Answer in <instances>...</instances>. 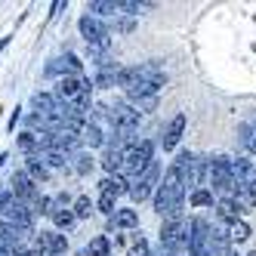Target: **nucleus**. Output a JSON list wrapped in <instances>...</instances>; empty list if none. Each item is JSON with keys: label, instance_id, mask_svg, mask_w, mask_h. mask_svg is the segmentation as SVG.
I'll return each mask as SVG.
<instances>
[{"label": "nucleus", "instance_id": "1", "mask_svg": "<svg viewBox=\"0 0 256 256\" xmlns=\"http://www.w3.org/2000/svg\"><path fill=\"white\" fill-rule=\"evenodd\" d=\"M182 198H186V179L179 176L176 167H170L164 173V182L154 192V210L167 219H182Z\"/></svg>", "mask_w": 256, "mask_h": 256}, {"label": "nucleus", "instance_id": "2", "mask_svg": "<svg viewBox=\"0 0 256 256\" xmlns=\"http://www.w3.org/2000/svg\"><path fill=\"white\" fill-rule=\"evenodd\" d=\"M154 164V145L148 139H142V142H133V145H126L124 148V179H139L145 170H148Z\"/></svg>", "mask_w": 256, "mask_h": 256}, {"label": "nucleus", "instance_id": "3", "mask_svg": "<svg viewBox=\"0 0 256 256\" xmlns=\"http://www.w3.org/2000/svg\"><path fill=\"white\" fill-rule=\"evenodd\" d=\"M232 164H234V194L232 198L238 204L256 207V167L247 158H238Z\"/></svg>", "mask_w": 256, "mask_h": 256}, {"label": "nucleus", "instance_id": "4", "mask_svg": "<svg viewBox=\"0 0 256 256\" xmlns=\"http://www.w3.org/2000/svg\"><path fill=\"white\" fill-rule=\"evenodd\" d=\"M207 186L226 198L234 194V164L226 154H216L207 160Z\"/></svg>", "mask_w": 256, "mask_h": 256}, {"label": "nucleus", "instance_id": "5", "mask_svg": "<svg viewBox=\"0 0 256 256\" xmlns=\"http://www.w3.org/2000/svg\"><path fill=\"white\" fill-rule=\"evenodd\" d=\"M188 238H192V222H186V219H170V222H164V228H160V244L170 253L186 250Z\"/></svg>", "mask_w": 256, "mask_h": 256}, {"label": "nucleus", "instance_id": "6", "mask_svg": "<svg viewBox=\"0 0 256 256\" xmlns=\"http://www.w3.org/2000/svg\"><path fill=\"white\" fill-rule=\"evenodd\" d=\"M78 28H80V34H84V40H86V46H93V44H102V46H112V31L105 28V22L102 19H96V16H80V22H78Z\"/></svg>", "mask_w": 256, "mask_h": 256}, {"label": "nucleus", "instance_id": "7", "mask_svg": "<svg viewBox=\"0 0 256 256\" xmlns=\"http://www.w3.org/2000/svg\"><path fill=\"white\" fill-rule=\"evenodd\" d=\"M10 192L22 200V204H31V200H38L40 198V192H38V182H34L25 170H16L12 176H10Z\"/></svg>", "mask_w": 256, "mask_h": 256}, {"label": "nucleus", "instance_id": "8", "mask_svg": "<svg viewBox=\"0 0 256 256\" xmlns=\"http://www.w3.org/2000/svg\"><path fill=\"white\" fill-rule=\"evenodd\" d=\"M158 176H160L158 164H152V167L145 170L139 179H133V186H130V198L136 200V204H142V200H145V198H148V194L154 192V186H158Z\"/></svg>", "mask_w": 256, "mask_h": 256}, {"label": "nucleus", "instance_id": "9", "mask_svg": "<svg viewBox=\"0 0 256 256\" xmlns=\"http://www.w3.org/2000/svg\"><path fill=\"white\" fill-rule=\"evenodd\" d=\"M46 74H62V78H80V59L71 56V52H65L62 59L50 62L46 65Z\"/></svg>", "mask_w": 256, "mask_h": 256}, {"label": "nucleus", "instance_id": "10", "mask_svg": "<svg viewBox=\"0 0 256 256\" xmlns=\"http://www.w3.org/2000/svg\"><path fill=\"white\" fill-rule=\"evenodd\" d=\"M6 222L19 226V228H25V232H31V226H34V213H31V207H28V204H22V200L16 198V204H12V207H10V213H6Z\"/></svg>", "mask_w": 256, "mask_h": 256}, {"label": "nucleus", "instance_id": "11", "mask_svg": "<svg viewBox=\"0 0 256 256\" xmlns=\"http://www.w3.org/2000/svg\"><path fill=\"white\" fill-rule=\"evenodd\" d=\"M182 130H186V114H176V118L167 124V130H164V136H160L164 152L176 148V145H179V139H182Z\"/></svg>", "mask_w": 256, "mask_h": 256}, {"label": "nucleus", "instance_id": "12", "mask_svg": "<svg viewBox=\"0 0 256 256\" xmlns=\"http://www.w3.org/2000/svg\"><path fill=\"white\" fill-rule=\"evenodd\" d=\"M139 68V80H145V84H152V86H164L167 84V74H164V68L158 65V62H142V65H136Z\"/></svg>", "mask_w": 256, "mask_h": 256}, {"label": "nucleus", "instance_id": "13", "mask_svg": "<svg viewBox=\"0 0 256 256\" xmlns=\"http://www.w3.org/2000/svg\"><path fill=\"white\" fill-rule=\"evenodd\" d=\"M80 142H84V136H78V133H52V148L62 154L80 148Z\"/></svg>", "mask_w": 256, "mask_h": 256}, {"label": "nucleus", "instance_id": "14", "mask_svg": "<svg viewBox=\"0 0 256 256\" xmlns=\"http://www.w3.org/2000/svg\"><path fill=\"white\" fill-rule=\"evenodd\" d=\"M25 173L38 182V186H40V182H50V167H46L38 154H34V158H25Z\"/></svg>", "mask_w": 256, "mask_h": 256}, {"label": "nucleus", "instance_id": "15", "mask_svg": "<svg viewBox=\"0 0 256 256\" xmlns=\"http://www.w3.org/2000/svg\"><path fill=\"white\" fill-rule=\"evenodd\" d=\"M210 250H213V256H234L232 253V238H228V232L213 228V234H210Z\"/></svg>", "mask_w": 256, "mask_h": 256}, {"label": "nucleus", "instance_id": "16", "mask_svg": "<svg viewBox=\"0 0 256 256\" xmlns=\"http://www.w3.org/2000/svg\"><path fill=\"white\" fill-rule=\"evenodd\" d=\"M34 108H38V114L40 118H50V114H56V108H59V99L52 96V93H34Z\"/></svg>", "mask_w": 256, "mask_h": 256}, {"label": "nucleus", "instance_id": "17", "mask_svg": "<svg viewBox=\"0 0 256 256\" xmlns=\"http://www.w3.org/2000/svg\"><path fill=\"white\" fill-rule=\"evenodd\" d=\"M216 213L226 219V222L232 226V222H238V213H241V204H238L234 198H219L216 200Z\"/></svg>", "mask_w": 256, "mask_h": 256}, {"label": "nucleus", "instance_id": "18", "mask_svg": "<svg viewBox=\"0 0 256 256\" xmlns=\"http://www.w3.org/2000/svg\"><path fill=\"white\" fill-rule=\"evenodd\" d=\"M102 167L108 170V176H120V173H124V152L108 148L105 158H102Z\"/></svg>", "mask_w": 256, "mask_h": 256}, {"label": "nucleus", "instance_id": "19", "mask_svg": "<svg viewBox=\"0 0 256 256\" xmlns=\"http://www.w3.org/2000/svg\"><path fill=\"white\" fill-rule=\"evenodd\" d=\"M86 12L96 16V19H99V16H118L120 4H118V0H93V4L86 6Z\"/></svg>", "mask_w": 256, "mask_h": 256}, {"label": "nucleus", "instance_id": "20", "mask_svg": "<svg viewBox=\"0 0 256 256\" xmlns=\"http://www.w3.org/2000/svg\"><path fill=\"white\" fill-rule=\"evenodd\" d=\"M139 226V213L136 210H118L112 216V228H136Z\"/></svg>", "mask_w": 256, "mask_h": 256}, {"label": "nucleus", "instance_id": "21", "mask_svg": "<svg viewBox=\"0 0 256 256\" xmlns=\"http://www.w3.org/2000/svg\"><path fill=\"white\" fill-rule=\"evenodd\" d=\"M99 186H102V194H114V198L124 194V192H130V188H126V179H124V176H105Z\"/></svg>", "mask_w": 256, "mask_h": 256}, {"label": "nucleus", "instance_id": "22", "mask_svg": "<svg viewBox=\"0 0 256 256\" xmlns=\"http://www.w3.org/2000/svg\"><path fill=\"white\" fill-rule=\"evenodd\" d=\"M50 219L56 222V228H65V232H68L71 226H74V219H78V216H74V210H52Z\"/></svg>", "mask_w": 256, "mask_h": 256}, {"label": "nucleus", "instance_id": "23", "mask_svg": "<svg viewBox=\"0 0 256 256\" xmlns=\"http://www.w3.org/2000/svg\"><path fill=\"white\" fill-rule=\"evenodd\" d=\"M19 148L28 154V158H34V152H40V142H38V133H22L19 136Z\"/></svg>", "mask_w": 256, "mask_h": 256}, {"label": "nucleus", "instance_id": "24", "mask_svg": "<svg viewBox=\"0 0 256 256\" xmlns=\"http://www.w3.org/2000/svg\"><path fill=\"white\" fill-rule=\"evenodd\" d=\"M238 133H241V142H244V148L256 154V126H250V124H241V126H238Z\"/></svg>", "mask_w": 256, "mask_h": 256}, {"label": "nucleus", "instance_id": "25", "mask_svg": "<svg viewBox=\"0 0 256 256\" xmlns=\"http://www.w3.org/2000/svg\"><path fill=\"white\" fill-rule=\"evenodd\" d=\"M228 238H232V241H247V238H250V226L244 222V219H238V222L228 226Z\"/></svg>", "mask_w": 256, "mask_h": 256}, {"label": "nucleus", "instance_id": "26", "mask_svg": "<svg viewBox=\"0 0 256 256\" xmlns=\"http://www.w3.org/2000/svg\"><path fill=\"white\" fill-rule=\"evenodd\" d=\"M40 160L46 164V167H65V164H68V154H62V152H56V148H50V152L40 154Z\"/></svg>", "mask_w": 256, "mask_h": 256}, {"label": "nucleus", "instance_id": "27", "mask_svg": "<svg viewBox=\"0 0 256 256\" xmlns=\"http://www.w3.org/2000/svg\"><path fill=\"white\" fill-rule=\"evenodd\" d=\"M28 207H31V213H34V216H38V213H40V216H50V213H52V198L40 194L38 200H31Z\"/></svg>", "mask_w": 256, "mask_h": 256}, {"label": "nucleus", "instance_id": "28", "mask_svg": "<svg viewBox=\"0 0 256 256\" xmlns=\"http://www.w3.org/2000/svg\"><path fill=\"white\" fill-rule=\"evenodd\" d=\"M84 142L90 145V148H96V145H102L105 139H102V130L96 124H86V130H84Z\"/></svg>", "mask_w": 256, "mask_h": 256}, {"label": "nucleus", "instance_id": "29", "mask_svg": "<svg viewBox=\"0 0 256 256\" xmlns=\"http://www.w3.org/2000/svg\"><path fill=\"white\" fill-rule=\"evenodd\" d=\"M192 204L194 207H213V192L210 188H194L192 192Z\"/></svg>", "mask_w": 256, "mask_h": 256}, {"label": "nucleus", "instance_id": "30", "mask_svg": "<svg viewBox=\"0 0 256 256\" xmlns=\"http://www.w3.org/2000/svg\"><path fill=\"white\" fill-rule=\"evenodd\" d=\"M86 256H108V238H105V234L93 238V241H90V250H86Z\"/></svg>", "mask_w": 256, "mask_h": 256}, {"label": "nucleus", "instance_id": "31", "mask_svg": "<svg viewBox=\"0 0 256 256\" xmlns=\"http://www.w3.org/2000/svg\"><path fill=\"white\" fill-rule=\"evenodd\" d=\"M90 213H93V200H90L86 194H80V198L74 200V216H78V219H86Z\"/></svg>", "mask_w": 256, "mask_h": 256}, {"label": "nucleus", "instance_id": "32", "mask_svg": "<svg viewBox=\"0 0 256 256\" xmlns=\"http://www.w3.org/2000/svg\"><path fill=\"white\" fill-rule=\"evenodd\" d=\"M99 210H102L108 219H112V216L118 213V207H114V194H102V198H99Z\"/></svg>", "mask_w": 256, "mask_h": 256}, {"label": "nucleus", "instance_id": "33", "mask_svg": "<svg viewBox=\"0 0 256 256\" xmlns=\"http://www.w3.org/2000/svg\"><path fill=\"white\" fill-rule=\"evenodd\" d=\"M74 160H78V164H74V173H80V176H86L90 170H93V158H90V154H78Z\"/></svg>", "mask_w": 256, "mask_h": 256}, {"label": "nucleus", "instance_id": "34", "mask_svg": "<svg viewBox=\"0 0 256 256\" xmlns=\"http://www.w3.org/2000/svg\"><path fill=\"white\" fill-rule=\"evenodd\" d=\"M12 204H16V194H12L10 188H0V213H4V216H6Z\"/></svg>", "mask_w": 256, "mask_h": 256}, {"label": "nucleus", "instance_id": "35", "mask_svg": "<svg viewBox=\"0 0 256 256\" xmlns=\"http://www.w3.org/2000/svg\"><path fill=\"white\" fill-rule=\"evenodd\" d=\"M126 256H152V253H148V244H145V241H139V244H136L130 253H126Z\"/></svg>", "mask_w": 256, "mask_h": 256}, {"label": "nucleus", "instance_id": "36", "mask_svg": "<svg viewBox=\"0 0 256 256\" xmlns=\"http://www.w3.org/2000/svg\"><path fill=\"white\" fill-rule=\"evenodd\" d=\"M19 118H22V114H19V108H16V112L10 114V130H16V124H19Z\"/></svg>", "mask_w": 256, "mask_h": 256}, {"label": "nucleus", "instance_id": "37", "mask_svg": "<svg viewBox=\"0 0 256 256\" xmlns=\"http://www.w3.org/2000/svg\"><path fill=\"white\" fill-rule=\"evenodd\" d=\"M120 31H133V19H124L120 22Z\"/></svg>", "mask_w": 256, "mask_h": 256}, {"label": "nucleus", "instance_id": "38", "mask_svg": "<svg viewBox=\"0 0 256 256\" xmlns=\"http://www.w3.org/2000/svg\"><path fill=\"white\" fill-rule=\"evenodd\" d=\"M6 44H10V38H0V50H4V46H6Z\"/></svg>", "mask_w": 256, "mask_h": 256}, {"label": "nucleus", "instance_id": "39", "mask_svg": "<svg viewBox=\"0 0 256 256\" xmlns=\"http://www.w3.org/2000/svg\"><path fill=\"white\" fill-rule=\"evenodd\" d=\"M160 256H176V253H170V250H160Z\"/></svg>", "mask_w": 256, "mask_h": 256}, {"label": "nucleus", "instance_id": "40", "mask_svg": "<svg viewBox=\"0 0 256 256\" xmlns=\"http://www.w3.org/2000/svg\"><path fill=\"white\" fill-rule=\"evenodd\" d=\"M250 256H256V250H253V253H250Z\"/></svg>", "mask_w": 256, "mask_h": 256}]
</instances>
